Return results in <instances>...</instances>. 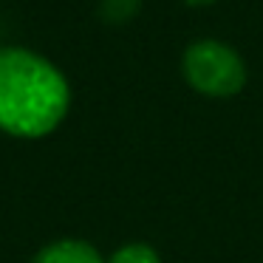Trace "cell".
I'll list each match as a JSON object with an SVG mask.
<instances>
[{"label": "cell", "instance_id": "6da1fadb", "mask_svg": "<svg viewBox=\"0 0 263 263\" xmlns=\"http://www.w3.org/2000/svg\"><path fill=\"white\" fill-rule=\"evenodd\" d=\"M71 108L65 74L29 48H0V130L20 139L54 133Z\"/></svg>", "mask_w": 263, "mask_h": 263}, {"label": "cell", "instance_id": "7a4b0ae2", "mask_svg": "<svg viewBox=\"0 0 263 263\" xmlns=\"http://www.w3.org/2000/svg\"><path fill=\"white\" fill-rule=\"evenodd\" d=\"M181 77L195 93L210 99L238 97L246 85V63L223 40H195L184 48Z\"/></svg>", "mask_w": 263, "mask_h": 263}, {"label": "cell", "instance_id": "3957f363", "mask_svg": "<svg viewBox=\"0 0 263 263\" xmlns=\"http://www.w3.org/2000/svg\"><path fill=\"white\" fill-rule=\"evenodd\" d=\"M31 263H105L102 252L82 238H60L37 249Z\"/></svg>", "mask_w": 263, "mask_h": 263}, {"label": "cell", "instance_id": "277c9868", "mask_svg": "<svg viewBox=\"0 0 263 263\" xmlns=\"http://www.w3.org/2000/svg\"><path fill=\"white\" fill-rule=\"evenodd\" d=\"M139 9H142V0H99V17L114 26L130 23Z\"/></svg>", "mask_w": 263, "mask_h": 263}, {"label": "cell", "instance_id": "5b68a950", "mask_svg": "<svg viewBox=\"0 0 263 263\" xmlns=\"http://www.w3.org/2000/svg\"><path fill=\"white\" fill-rule=\"evenodd\" d=\"M105 263H161V255L150 243L133 240V243L119 246V249H116Z\"/></svg>", "mask_w": 263, "mask_h": 263}, {"label": "cell", "instance_id": "8992f818", "mask_svg": "<svg viewBox=\"0 0 263 263\" xmlns=\"http://www.w3.org/2000/svg\"><path fill=\"white\" fill-rule=\"evenodd\" d=\"M187 6H210V3H215V0H184Z\"/></svg>", "mask_w": 263, "mask_h": 263}]
</instances>
